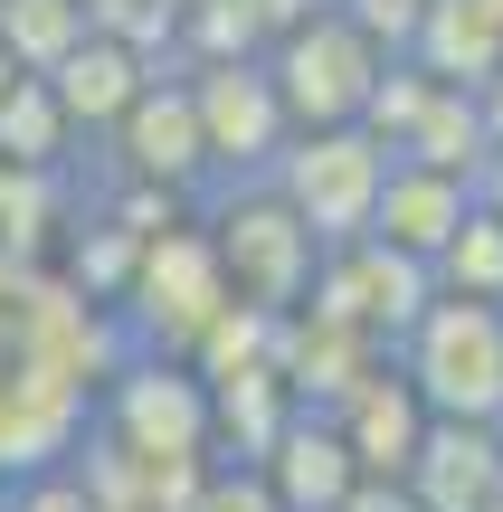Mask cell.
<instances>
[{
	"label": "cell",
	"mask_w": 503,
	"mask_h": 512,
	"mask_svg": "<svg viewBox=\"0 0 503 512\" xmlns=\"http://www.w3.org/2000/svg\"><path fill=\"white\" fill-rule=\"evenodd\" d=\"M323 10H342L361 38H371L380 57H409V29H418V0H323Z\"/></svg>",
	"instance_id": "cell-21"
},
{
	"label": "cell",
	"mask_w": 503,
	"mask_h": 512,
	"mask_svg": "<svg viewBox=\"0 0 503 512\" xmlns=\"http://www.w3.org/2000/svg\"><path fill=\"white\" fill-rule=\"evenodd\" d=\"M342 512H418V503H409V484H352Z\"/></svg>",
	"instance_id": "cell-23"
},
{
	"label": "cell",
	"mask_w": 503,
	"mask_h": 512,
	"mask_svg": "<svg viewBox=\"0 0 503 512\" xmlns=\"http://www.w3.org/2000/svg\"><path fill=\"white\" fill-rule=\"evenodd\" d=\"M494 512H503V503H494Z\"/></svg>",
	"instance_id": "cell-28"
},
{
	"label": "cell",
	"mask_w": 503,
	"mask_h": 512,
	"mask_svg": "<svg viewBox=\"0 0 503 512\" xmlns=\"http://www.w3.org/2000/svg\"><path fill=\"white\" fill-rule=\"evenodd\" d=\"M152 76H162V67H152L143 48H124L114 29H86L48 76H38V86H48V105L67 114V133H114V124H124V105L152 86Z\"/></svg>",
	"instance_id": "cell-11"
},
{
	"label": "cell",
	"mask_w": 503,
	"mask_h": 512,
	"mask_svg": "<svg viewBox=\"0 0 503 512\" xmlns=\"http://www.w3.org/2000/svg\"><path fill=\"white\" fill-rule=\"evenodd\" d=\"M494 313H503V304H494Z\"/></svg>",
	"instance_id": "cell-27"
},
{
	"label": "cell",
	"mask_w": 503,
	"mask_h": 512,
	"mask_svg": "<svg viewBox=\"0 0 503 512\" xmlns=\"http://www.w3.org/2000/svg\"><path fill=\"white\" fill-rule=\"evenodd\" d=\"M494 10H503V0H494Z\"/></svg>",
	"instance_id": "cell-26"
},
{
	"label": "cell",
	"mask_w": 503,
	"mask_h": 512,
	"mask_svg": "<svg viewBox=\"0 0 503 512\" xmlns=\"http://www.w3.org/2000/svg\"><path fill=\"white\" fill-rule=\"evenodd\" d=\"M10 86H19V67H10V48H0V95H10Z\"/></svg>",
	"instance_id": "cell-24"
},
{
	"label": "cell",
	"mask_w": 503,
	"mask_h": 512,
	"mask_svg": "<svg viewBox=\"0 0 503 512\" xmlns=\"http://www.w3.org/2000/svg\"><path fill=\"white\" fill-rule=\"evenodd\" d=\"M380 181H390V152H380V133H361V124L285 133V152L266 162V190H276V200L304 219V238H314L323 256L352 247L361 228H371Z\"/></svg>",
	"instance_id": "cell-6"
},
{
	"label": "cell",
	"mask_w": 503,
	"mask_h": 512,
	"mask_svg": "<svg viewBox=\"0 0 503 512\" xmlns=\"http://www.w3.org/2000/svg\"><path fill=\"white\" fill-rule=\"evenodd\" d=\"M428 285H437V294H456V304H503V219H485V209L466 200V228L437 247Z\"/></svg>",
	"instance_id": "cell-18"
},
{
	"label": "cell",
	"mask_w": 503,
	"mask_h": 512,
	"mask_svg": "<svg viewBox=\"0 0 503 512\" xmlns=\"http://www.w3.org/2000/svg\"><path fill=\"white\" fill-rule=\"evenodd\" d=\"M114 361H124V332L105 304H86L57 266L0 256V484L76 456Z\"/></svg>",
	"instance_id": "cell-1"
},
{
	"label": "cell",
	"mask_w": 503,
	"mask_h": 512,
	"mask_svg": "<svg viewBox=\"0 0 503 512\" xmlns=\"http://www.w3.org/2000/svg\"><path fill=\"white\" fill-rule=\"evenodd\" d=\"M428 86H456V95H485L503 76V10L494 0H418V29H409V57Z\"/></svg>",
	"instance_id": "cell-12"
},
{
	"label": "cell",
	"mask_w": 503,
	"mask_h": 512,
	"mask_svg": "<svg viewBox=\"0 0 503 512\" xmlns=\"http://www.w3.org/2000/svg\"><path fill=\"white\" fill-rule=\"evenodd\" d=\"M181 86H190V114H200L209 190L266 181V162L285 152V105H276V86H266V67H257V57H200ZM209 190H200V200H209Z\"/></svg>",
	"instance_id": "cell-7"
},
{
	"label": "cell",
	"mask_w": 503,
	"mask_h": 512,
	"mask_svg": "<svg viewBox=\"0 0 503 512\" xmlns=\"http://www.w3.org/2000/svg\"><path fill=\"white\" fill-rule=\"evenodd\" d=\"M466 200L485 209V219H503V143L475 152V171H466Z\"/></svg>",
	"instance_id": "cell-22"
},
{
	"label": "cell",
	"mask_w": 503,
	"mask_h": 512,
	"mask_svg": "<svg viewBox=\"0 0 503 512\" xmlns=\"http://www.w3.org/2000/svg\"><path fill=\"white\" fill-rule=\"evenodd\" d=\"M428 266H409V256H390L380 238H352V247H333L314 266V294H304V313H323V323H342V332H361V342L390 361V342L418 323V304H428Z\"/></svg>",
	"instance_id": "cell-8"
},
{
	"label": "cell",
	"mask_w": 503,
	"mask_h": 512,
	"mask_svg": "<svg viewBox=\"0 0 503 512\" xmlns=\"http://www.w3.org/2000/svg\"><path fill=\"white\" fill-rule=\"evenodd\" d=\"M181 512H285V503L266 494L257 465H209V475L190 484V503H181Z\"/></svg>",
	"instance_id": "cell-20"
},
{
	"label": "cell",
	"mask_w": 503,
	"mask_h": 512,
	"mask_svg": "<svg viewBox=\"0 0 503 512\" xmlns=\"http://www.w3.org/2000/svg\"><path fill=\"white\" fill-rule=\"evenodd\" d=\"M323 418H333V437H342V456H352L361 484H399L409 456H418V437H428V408L409 399V380H399L390 361H371Z\"/></svg>",
	"instance_id": "cell-10"
},
{
	"label": "cell",
	"mask_w": 503,
	"mask_h": 512,
	"mask_svg": "<svg viewBox=\"0 0 503 512\" xmlns=\"http://www.w3.org/2000/svg\"><path fill=\"white\" fill-rule=\"evenodd\" d=\"M86 29H95L86 0H0V48H10L19 76H48Z\"/></svg>",
	"instance_id": "cell-17"
},
{
	"label": "cell",
	"mask_w": 503,
	"mask_h": 512,
	"mask_svg": "<svg viewBox=\"0 0 503 512\" xmlns=\"http://www.w3.org/2000/svg\"><path fill=\"white\" fill-rule=\"evenodd\" d=\"M399 484H409L418 512H494L503 503V446H494V427L428 418V437H418V456H409Z\"/></svg>",
	"instance_id": "cell-13"
},
{
	"label": "cell",
	"mask_w": 503,
	"mask_h": 512,
	"mask_svg": "<svg viewBox=\"0 0 503 512\" xmlns=\"http://www.w3.org/2000/svg\"><path fill=\"white\" fill-rule=\"evenodd\" d=\"M190 219H200L209 256H219L228 304H247V313H295L304 294H314L323 247L304 238V219H295V209H285L266 181H228V190H209Z\"/></svg>",
	"instance_id": "cell-3"
},
{
	"label": "cell",
	"mask_w": 503,
	"mask_h": 512,
	"mask_svg": "<svg viewBox=\"0 0 503 512\" xmlns=\"http://www.w3.org/2000/svg\"><path fill=\"white\" fill-rule=\"evenodd\" d=\"M390 370L409 380V399L447 427H494L503 418V313L428 294L418 323L390 342Z\"/></svg>",
	"instance_id": "cell-2"
},
{
	"label": "cell",
	"mask_w": 503,
	"mask_h": 512,
	"mask_svg": "<svg viewBox=\"0 0 503 512\" xmlns=\"http://www.w3.org/2000/svg\"><path fill=\"white\" fill-rule=\"evenodd\" d=\"M228 313V285H219V256H209L200 219H171L162 238H143L124 294H114V332L124 351H162V361H190L200 332Z\"/></svg>",
	"instance_id": "cell-5"
},
{
	"label": "cell",
	"mask_w": 503,
	"mask_h": 512,
	"mask_svg": "<svg viewBox=\"0 0 503 512\" xmlns=\"http://www.w3.org/2000/svg\"><path fill=\"white\" fill-rule=\"evenodd\" d=\"M456 228H466V181H456V171L390 162V181H380L371 228H361V238H380L390 256H409V266H437V247H447Z\"/></svg>",
	"instance_id": "cell-14"
},
{
	"label": "cell",
	"mask_w": 503,
	"mask_h": 512,
	"mask_svg": "<svg viewBox=\"0 0 503 512\" xmlns=\"http://www.w3.org/2000/svg\"><path fill=\"white\" fill-rule=\"evenodd\" d=\"M257 67H266V86H276V105H285V133H323V124H361V114H371V86L399 57H380L342 10L314 0L295 29H276L257 48Z\"/></svg>",
	"instance_id": "cell-4"
},
{
	"label": "cell",
	"mask_w": 503,
	"mask_h": 512,
	"mask_svg": "<svg viewBox=\"0 0 503 512\" xmlns=\"http://www.w3.org/2000/svg\"><path fill=\"white\" fill-rule=\"evenodd\" d=\"M105 143H114V181L162 190V200L200 209L209 152H200V114H190V86H181V76H152V86L124 105V124H114Z\"/></svg>",
	"instance_id": "cell-9"
},
{
	"label": "cell",
	"mask_w": 503,
	"mask_h": 512,
	"mask_svg": "<svg viewBox=\"0 0 503 512\" xmlns=\"http://www.w3.org/2000/svg\"><path fill=\"white\" fill-rule=\"evenodd\" d=\"M0 512H105V503H95L86 465H76V456H57V465H29V475H10V484H0Z\"/></svg>",
	"instance_id": "cell-19"
},
{
	"label": "cell",
	"mask_w": 503,
	"mask_h": 512,
	"mask_svg": "<svg viewBox=\"0 0 503 512\" xmlns=\"http://www.w3.org/2000/svg\"><path fill=\"white\" fill-rule=\"evenodd\" d=\"M257 475H266V494H276L285 512H342V494H352V484H361L323 408H295V418H285L276 437H266Z\"/></svg>",
	"instance_id": "cell-15"
},
{
	"label": "cell",
	"mask_w": 503,
	"mask_h": 512,
	"mask_svg": "<svg viewBox=\"0 0 503 512\" xmlns=\"http://www.w3.org/2000/svg\"><path fill=\"white\" fill-rule=\"evenodd\" d=\"M67 152H76L67 114L48 105L38 76H19V86L0 95V171H67Z\"/></svg>",
	"instance_id": "cell-16"
},
{
	"label": "cell",
	"mask_w": 503,
	"mask_h": 512,
	"mask_svg": "<svg viewBox=\"0 0 503 512\" xmlns=\"http://www.w3.org/2000/svg\"><path fill=\"white\" fill-rule=\"evenodd\" d=\"M494 446H503V418H494Z\"/></svg>",
	"instance_id": "cell-25"
}]
</instances>
